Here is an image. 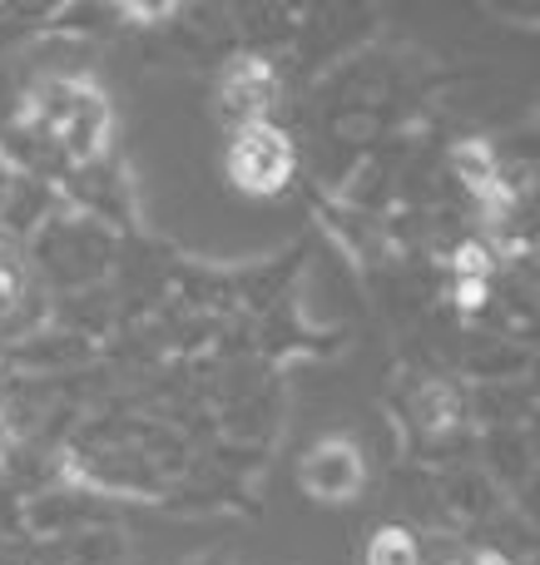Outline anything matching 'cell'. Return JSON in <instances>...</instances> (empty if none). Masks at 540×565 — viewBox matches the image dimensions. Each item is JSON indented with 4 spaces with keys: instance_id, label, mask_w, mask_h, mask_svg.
I'll return each instance as SVG.
<instances>
[{
    "instance_id": "1",
    "label": "cell",
    "mask_w": 540,
    "mask_h": 565,
    "mask_svg": "<svg viewBox=\"0 0 540 565\" xmlns=\"http://www.w3.org/2000/svg\"><path fill=\"white\" fill-rule=\"evenodd\" d=\"M228 174L248 194H278L293 174V139L278 125L258 119V125H238L234 145H228Z\"/></svg>"
},
{
    "instance_id": "2",
    "label": "cell",
    "mask_w": 540,
    "mask_h": 565,
    "mask_svg": "<svg viewBox=\"0 0 540 565\" xmlns=\"http://www.w3.org/2000/svg\"><path fill=\"white\" fill-rule=\"evenodd\" d=\"M278 99V75L268 60L258 55H234L218 75V115L234 119V125H258L268 119Z\"/></svg>"
},
{
    "instance_id": "3",
    "label": "cell",
    "mask_w": 540,
    "mask_h": 565,
    "mask_svg": "<svg viewBox=\"0 0 540 565\" xmlns=\"http://www.w3.org/2000/svg\"><path fill=\"white\" fill-rule=\"evenodd\" d=\"M303 487L323 501H347L363 487V457L347 441H323L303 457Z\"/></svg>"
},
{
    "instance_id": "4",
    "label": "cell",
    "mask_w": 540,
    "mask_h": 565,
    "mask_svg": "<svg viewBox=\"0 0 540 565\" xmlns=\"http://www.w3.org/2000/svg\"><path fill=\"white\" fill-rule=\"evenodd\" d=\"M105 129H109V105H105V95H95V89L79 85V89H75V105H69L65 125H60V139H65V149H69L75 159H89V154L99 149V139H105Z\"/></svg>"
},
{
    "instance_id": "5",
    "label": "cell",
    "mask_w": 540,
    "mask_h": 565,
    "mask_svg": "<svg viewBox=\"0 0 540 565\" xmlns=\"http://www.w3.org/2000/svg\"><path fill=\"white\" fill-rule=\"evenodd\" d=\"M452 169L456 179H462L466 189H476V194H496V159L486 145H456L452 149Z\"/></svg>"
},
{
    "instance_id": "6",
    "label": "cell",
    "mask_w": 540,
    "mask_h": 565,
    "mask_svg": "<svg viewBox=\"0 0 540 565\" xmlns=\"http://www.w3.org/2000/svg\"><path fill=\"white\" fill-rule=\"evenodd\" d=\"M367 565H422V546L412 541V531L382 526L367 546Z\"/></svg>"
},
{
    "instance_id": "7",
    "label": "cell",
    "mask_w": 540,
    "mask_h": 565,
    "mask_svg": "<svg viewBox=\"0 0 540 565\" xmlns=\"http://www.w3.org/2000/svg\"><path fill=\"white\" fill-rule=\"evenodd\" d=\"M456 417H462V402H456V392L442 387V382H432V387L417 397V422H422V427L446 431V427H456Z\"/></svg>"
},
{
    "instance_id": "8",
    "label": "cell",
    "mask_w": 540,
    "mask_h": 565,
    "mask_svg": "<svg viewBox=\"0 0 540 565\" xmlns=\"http://www.w3.org/2000/svg\"><path fill=\"white\" fill-rule=\"evenodd\" d=\"M492 274V248L486 244H462L456 248V278L462 282H486Z\"/></svg>"
},
{
    "instance_id": "9",
    "label": "cell",
    "mask_w": 540,
    "mask_h": 565,
    "mask_svg": "<svg viewBox=\"0 0 540 565\" xmlns=\"http://www.w3.org/2000/svg\"><path fill=\"white\" fill-rule=\"evenodd\" d=\"M15 298H20V264H15V254L0 244V318L15 308Z\"/></svg>"
},
{
    "instance_id": "10",
    "label": "cell",
    "mask_w": 540,
    "mask_h": 565,
    "mask_svg": "<svg viewBox=\"0 0 540 565\" xmlns=\"http://www.w3.org/2000/svg\"><path fill=\"white\" fill-rule=\"evenodd\" d=\"M15 194H20V174H15V164L0 154V209H10V199Z\"/></svg>"
},
{
    "instance_id": "11",
    "label": "cell",
    "mask_w": 540,
    "mask_h": 565,
    "mask_svg": "<svg viewBox=\"0 0 540 565\" xmlns=\"http://www.w3.org/2000/svg\"><path fill=\"white\" fill-rule=\"evenodd\" d=\"M466 565H506V561H501V556H492V551H486V556H472Z\"/></svg>"
}]
</instances>
